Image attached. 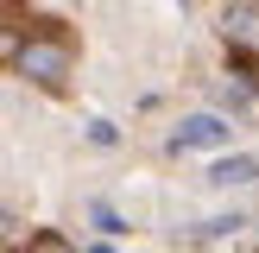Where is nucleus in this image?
I'll return each instance as SVG.
<instances>
[{
	"instance_id": "4",
	"label": "nucleus",
	"mask_w": 259,
	"mask_h": 253,
	"mask_svg": "<svg viewBox=\"0 0 259 253\" xmlns=\"http://www.w3.org/2000/svg\"><path fill=\"white\" fill-rule=\"evenodd\" d=\"M209 184H259V158H222L209 171Z\"/></svg>"
},
{
	"instance_id": "3",
	"label": "nucleus",
	"mask_w": 259,
	"mask_h": 253,
	"mask_svg": "<svg viewBox=\"0 0 259 253\" xmlns=\"http://www.w3.org/2000/svg\"><path fill=\"white\" fill-rule=\"evenodd\" d=\"M259 45V7L253 0H240V7H228V45Z\"/></svg>"
},
{
	"instance_id": "5",
	"label": "nucleus",
	"mask_w": 259,
	"mask_h": 253,
	"mask_svg": "<svg viewBox=\"0 0 259 253\" xmlns=\"http://www.w3.org/2000/svg\"><path fill=\"white\" fill-rule=\"evenodd\" d=\"M32 253H70V247H63L57 234H38V240H32Z\"/></svg>"
},
{
	"instance_id": "2",
	"label": "nucleus",
	"mask_w": 259,
	"mask_h": 253,
	"mask_svg": "<svg viewBox=\"0 0 259 253\" xmlns=\"http://www.w3.org/2000/svg\"><path fill=\"white\" fill-rule=\"evenodd\" d=\"M171 146H177V152H222V146H234V126H228L222 114H196V120L177 126Z\"/></svg>"
},
{
	"instance_id": "1",
	"label": "nucleus",
	"mask_w": 259,
	"mask_h": 253,
	"mask_svg": "<svg viewBox=\"0 0 259 253\" xmlns=\"http://www.w3.org/2000/svg\"><path fill=\"white\" fill-rule=\"evenodd\" d=\"M19 76L57 89L63 76H70V45H57V38H32V45H19Z\"/></svg>"
}]
</instances>
